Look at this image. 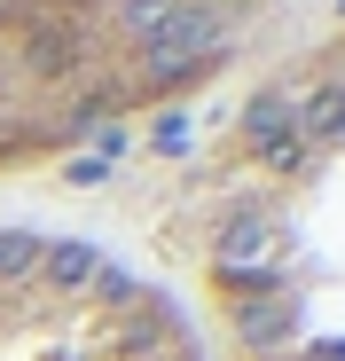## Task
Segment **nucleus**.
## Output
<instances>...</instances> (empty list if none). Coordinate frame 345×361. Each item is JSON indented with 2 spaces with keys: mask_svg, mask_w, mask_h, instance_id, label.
I'll use <instances>...</instances> for the list:
<instances>
[{
  "mask_svg": "<svg viewBox=\"0 0 345 361\" xmlns=\"http://www.w3.org/2000/svg\"><path fill=\"white\" fill-rule=\"evenodd\" d=\"M275 0H0V180L204 94Z\"/></svg>",
  "mask_w": 345,
  "mask_h": 361,
  "instance_id": "nucleus-2",
  "label": "nucleus"
},
{
  "mask_svg": "<svg viewBox=\"0 0 345 361\" xmlns=\"http://www.w3.org/2000/svg\"><path fill=\"white\" fill-rule=\"evenodd\" d=\"M172 244L227 361H345V0L204 142Z\"/></svg>",
  "mask_w": 345,
  "mask_h": 361,
  "instance_id": "nucleus-1",
  "label": "nucleus"
},
{
  "mask_svg": "<svg viewBox=\"0 0 345 361\" xmlns=\"http://www.w3.org/2000/svg\"><path fill=\"white\" fill-rule=\"evenodd\" d=\"M0 361H212L181 290L63 228L0 220Z\"/></svg>",
  "mask_w": 345,
  "mask_h": 361,
  "instance_id": "nucleus-3",
  "label": "nucleus"
}]
</instances>
